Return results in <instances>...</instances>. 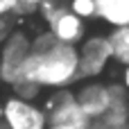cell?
Returning <instances> with one entry per match:
<instances>
[{
  "mask_svg": "<svg viewBox=\"0 0 129 129\" xmlns=\"http://www.w3.org/2000/svg\"><path fill=\"white\" fill-rule=\"evenodd\" d=\"M23 79L50 91L73 88V84L82 82L79 48L57 41L48 29L36 32L32 36V52L25 63Z\"/></svg>",
  "mask_w": 129,
  "mask_h": 129,
  "instance_id": "obj_1",
  "label": "cell"
},
{
  "mask_svg": "<svg viewBox=\"0 0 129 129\" xmlns=\"http://www.w3.org/2000/svg\"><path fill=\"white\" fill-rule=\"evenodd\" d=\"M70 7H68V2H63V0H43V5H41V9H39V16H41V20L45 23V27L50 25V23H54L61 14H66Z\"/></svg>",
  "mask_w": 129,
  "mask_h": 129,
  "instance_id": "obj_10",
  "label": "cell"
},
{
  "mask_svg": "<svg viewBox=\"0 0 129 129\" xmlns=\"http://www.w3.org/2000/svg\"><path fill=\"white\" fill-rule=\"evenodd\" d=\"M113 61L109 34H91L79 45V75L82 82H95Z\"/></svg>",
  "mask_w": 129,
  "mask_h": 129,
  "instance_id": "obj_4",
  "label": "cell"
},
{
  "mask_svg": "<svg viewBox=\"0 0 129 129\" xmlns=\"http://www.w3.org/2000/svg\"><path fill=\"white\" fill-rule=\"evenodd\" d=\"M48 129H70V127H48Z\"/></svg>",
  "mask_w": 129,
  "mask_h": 129,
  "instance_id": "obj_18",
  "label": "cell"
},
{
  "mask_svg": "<svg viewBox=\"0 0 129 129\" xmlns=\"http://www.w3.org/2000/svg\"><path fill=\"white\" fill-rule=\"evenodd\" d=\"M68 7L75 16H79L82 20H91L98 18V2L95 0H68Z\"/></svg>",
  "mask_w": 129,
  "mask_h": 129,
  "instance_id": "obj_12",
  "label": "cell"
},
{
  "mask_svg": "<svg viewBox=\"0 0 129 129\" xmlns=\"http://www.w3.org/2000/svg\"><path fill=\"white\" fill-rule=\"evenodd\" d=\"M91 129H113V127H100V125H91ZM120 129H129V127H120Z\"/></svg>",
  "mask_w": 129,
  "mask_h": 129,
  "instance_id": "obj_17",
  "label": "cell"
},
{
  "mask_svg": "<svg viewBox=\"0 0 129 129\" xmlns=\"http://www.w3.org/2000/svg\"><path fill=\"white\" fill-rule=\"evenodd\" d=\"M41 93H43V88L36 86L34 82H27V79H20L18 84L11 86V95H16L20 100H27V102H36Z\"/></svg>",
  "mask_w": 129,
  "mask_h": 129,
  "instance_id": "obj_11",
  "label": "cell"
},
{
  "mask_svg": "<svg viewBox=\"0 0 129 129\" xmlns=\"http://www.w3.org/2000/svg\"><path fill=\"white\" fill-rule=\"evenodd\" d=\"M109 41H111V52H113V61L120 63L122 68L129 66V27H118L109 32Z\"/></svg>",
  "mask_w": 129,
  "mask_h": 129,
  "instance_id": "obj_9",
  "label": "cell"
},
{
  "mask_svg": "<svg viewBox=\"0 0 129 129\" xmlns=\"http://www.w3.org/2000/svg\"><path fill=\"white\" fill-rule=\"evenodd\" d=\"M14 29H16V27H14L11 18H2V20H0V48H2V43H5V39H7Z\"/></svg>",
  "mask_w": 129,
  "mask_h": 129,
  "instance_id": "obj_15",
  "label": "cell"
},
{
  "mask_svg": "<svg viewBox=\"0 0 129 129\" xmlns=\"http://www.w3.org/2000/svg\"><path fill=\"white\" fill-rule=\"evenodd\" d=\"M77 102L82 107V111L88 116L91 122H98L100 118H104V113L111 109L113 100H111V88L104 82H82V86L75 91Z\"/></svg>",
  "mask_w": 129,
  "mask_h": 129,
  "instance_id": "obj_6",
  "label": "cell"
},
{
  "mask_svg": "<svg viewBox=\"0 0 129 129\" xmlns=\"http://www.w3.org/2000/svg\"><path fill=\"white\" fill-rule=\"evenodd\" d=\"M0 120H2V102H0Z\"/></svg>",
  "mask_w": 129,
  "mask_h": 129,
  "instance_id": "obj_19",
  "label": "cell"
},
{
  "mask_svg": "<svg viewBox=\"0 0 129 129\" xmlns=\"http://www.w3.org/2000/svg\"><path fill=\"white\" fill-rule=\"evenodd\" d=\"M43 0H18L16 5V16H32V14H39Z\"/></svg>",
  "mask_w": 129,
  "mask_h": 129,
  "instance_id": "obj_13",
  "label": "cell"
},
{
  "mask_svg": "<svg viewBox=\"0 0 129 129\" xmlns=\"http://www.w3.org/2000/svg\"><path fill=\"white\" fill-rule=\"evenodd\" d=\"M98 18L107 23L111 29L129 27V0H95Z\"/></svg>",
  "mask_w": 129,
  "mask_h": 129,
  "instance_id": "obj_8",
  "label": "cell"
},
{
  "mask_svg": "<svg viewBox=\"0 0 129 129\" xmlns=\"http://www.w3.org/2000/svg\"><path fill=\"white\" fill-rule=\"evenodd\" d=\"M45 113H48V122L50 127H70V129H91L88 116L82 111L77 95L73 88H63V91H52L45 100Z\"/></svg>",
  "mask_w": 129,
  "mask_h": 129,
  "instance_id": "obj_3",
  "label": "cell"
},
{
  "mask_svg": "<svg viewBox=\"0 0 129 129\" xmlns=\"http://www.w3.org/2000/svg\"><path fill=\"white\" fill-rule=\"evenodd\" d=\"M120 84L129 91V66H125V68H122V73H120Z\"/></svg>",
  "mask_w": 129,
  "mask_h": 129,
  "instance_id": "obj_16",
  "label": "cell"
},
{
  "mask_svg": "<svg viewBox=\"0 0 129 129\" xmlns=\"http://www.w3.org/2000/svg\"><path fill=\"white\" fill-rule=\"evenodd\" d=\"M0 129H5V125H2V122H0Z\"/></svg>",
  "mask_w": 129,
  "mask_h": 129,
  "instance_id": "obj_20",
  "label": "cell"
},
{
  "mask_svg": "<svg viewBox=\"0 0 129 129\" xmlns=\"http://www.w3.org/2000/svg\"><path fill=\"white\" fill-rule=\"evenodd\" d=\"M57 41L66 43V45H82V41L86 39V20H82L79 16H75L70 9L66 14H61L54 23H50L45 27Z\"/></svg>",
  "mask_w": 129,
  "mask_h": 129,
  "instance_id": "obj_7",
  "label": "cell"
},
{
  "mask_svg": "<svg viewBox=\"0 0 129 129\" xmlns=\"http://www.w3.org/2000/svg\"><path fill=\"white\" fill-rule=\"evenodd\" d=\"M32 52V36L16 27L0 48V84H7L9 88L23 79L25 63Z\"/></svg>",
  "mask_w": 129,
  "mask_h": 129,
  "instance_id": "obj_2",
  "label": "cell"
},
{
  "mask_svg": "<svg viewBox=\"0 0 129 129\" xmlns=\"http://www.w3.org/2000/svg\"><path fill=\"white\" fill-rule=\"evenodd\" d=\"M16 5H18V0H0V20L2 18H14L16 16Z\"/></svg>",
  "mask_w": 129,
  "mask_h": 129,
  "instance_id": "obj_14",
  "label": "cell"
},
{
  "mask_svg": "<svg viewBox=\"0 0 129 129\" xmlns=\"http://www.w3.org/2000/svg\"><path fill=\"white\" fill-rule=\"evenodd\" d=\"M5 129H48V113L36 102L20 100L16 95H9L2 102V120Z\"/></svg>",
  "mask_w": 129,
  "mask_h": 129,
  "instance_id": "obj_5",
  "label": "cell"
}]
</instances>
